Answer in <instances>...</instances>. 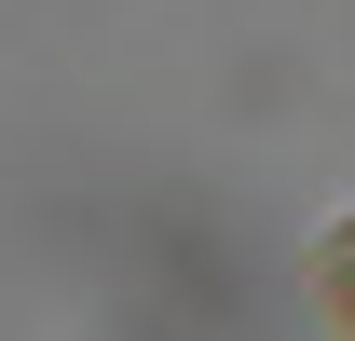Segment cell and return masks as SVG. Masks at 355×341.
I'll return each mask as SVG.
<instances>
[{
  "label": "cell",
  "instance_id": "obj_1",
  "mask_svg": "<svg viewBox=\"0 0 355 341\" xmlns=\"http://www.w3.org/2000/svg\"><path fill=\"white\" fill-rule=\"evenodd\" d=\"M314 300H328V328L355 341V218L328 232V246H314Z\"/></svg>",
  "mask_w": 355,
  "mask_h": 341
}]
</instances>
